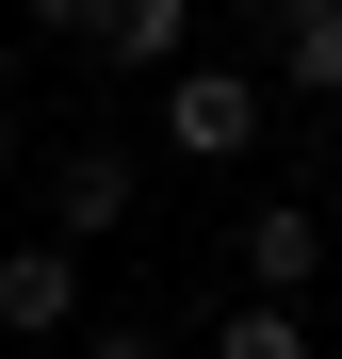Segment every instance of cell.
I'll return each instance as SVG.
<instances>
[{
    "label": "cell",
    "instance_id": "3957f363",
    "mask_svg": "<svg viewBox=\"0 0 342 359\" xmlns=\"http://www.w3.org/2000/svg\"><path fill=\"white\" fill-rule=\"evenodd\" d=\"M326 262H342V212H310V196H261L245 212V294H294V311H310Z\"/></svg>",
    "mask_w": 342,
    "mask_h": 359
},
{
    "label": "cell",
    "instance_id": "5b68a950",
    "mask_svg": "<svg viewBox=\"0 0 342 359\" xmlns=\"http://www.w3.org/2000/svg\"><path fill=\"white\" fill-rule=\"evenodd\" d=\"M342 98V0H261V98Z\"/></svg>",
    "mask_w": 342,
    "mask_h": 359
},
{
    "label": "cell",
    "instance_id": "9c48e42d",
    "mask_svg": "<svg viewBox=\"0 0 342 359\" xmlns=\"http://www.w3.org/2000/svg\"><path fill=\"white\" fill-rule=\"evenodd\" d=\"M82 359H180L163 327H82Z\"/></svg>",
    "mask_w": 342,
    "mask_h": 359
},
{
    "label": "cell",
    "instance_id": "6da1fadb",
    "mask_svg": "<svg viewBox=\"0 0 342 359\" xmlns=\"http://www.w3.org/2000/svg\"><path fill=\"white\" fill-rule=\"evenodd\" d=\"M261 131H277L261 66H212V49H180V66H163V147H180V163H245Z\"/></svg>",
    "mask_w": 342,
    "mask_h": 359
},
{
    "label": "cell",
    "instance_id": "8fae6325",
    "mask_svg": "<svg viewBox=\"0 0 342 359\" xmlns=\"http://www.w3.org/2000/svg\"><path fill=\"white\" fill-rule=\"evenodd\" d=\"M0 17H17V0H0Z\"/></svg>",
    "mask_w": 342,
    "mask_h": 359
},
{
    "label": "cell",
    "instance_id": "52a82bcc",
    "mask_svg": "<svg viewBox=\"0 0 342 359\" xmlns=\"http://www.w3.org/2000/svg\"><path fill=\"white\" fill-rule=\"evenodd\" d=\"M212 359H326V327L294 311V294H245V311L212 327Z\"/></svg>",
    "mask_w": 342,
    "mask_h": 359
},
{
    "label": "cell",
    "instance_id": "7a4b0ae2",
    "mask_svg": "<svg viewBox=\"0 0 342 359\" xmlns=\"http://www.w3.org/2000/svg\"><path fill=\"white\" fill-rule=\"evenodd\" d=\"M131 212H147V163L114 147V131H82L66 163H49V245H114Z\"/></svg>",
    "mask_w": 342,
    "mask_h": 359
},
{
    "label": "cell",
    "instance_id": "8992f818",
    "mask_svg": "<svg viewBox=\"0 0 342 359\" xmlns=\"http://www.w3.org/2000/svg\"><path fill=\"white\" fill-rule=\"evenodd\" d=\"M180 49H196V0H114L82 66H180Z\"/></svg>",
    "mask_w": 342,
    "mask_h": 359
},
{
    "label": "cell",
    "instance_id": "ba28073f",
    "mask_svg": "<svg viewBox=\"0 0 342 359\" xmlns=\"http://www.w3.org/2000/svg\"><path fill=\"white\" fill-rule=\"evenodd\" d=\"M17 17H33L49 49H98V17H114V0H17Z\"/></svg>",
    "mask_w": 342,
    "mask_h": 359
},
{
    "label": "cell",
    "instance_id": "277c9868",
    "mask_svg": "<svg viewBox=\"0 0 342 359\" xmlns=\"http://www.w3.org/2000/svg\"><path fill=\"white\" fill-rule=\"evenodd\" d=\"M0 327H17V343H66L82 327V245H49V229L0 245Z\"/></svg>",
    "mask_w": 342,
    "mask_h": 359
},
{
    "label": "cell",
    "instance_id": "30bf717a",
    "mask_svg": "<svg viewBox=\"0 0 342 359\" xmlns=\"http://www.w3.org/2000/svg\"><path fill=\"white\" fill-rule=\"evenodd\" d=\"M0 180H17V98H0Z\"/></svg>",
    "mask_w": 342,
    "mask_h": 359
}]
</instances>
